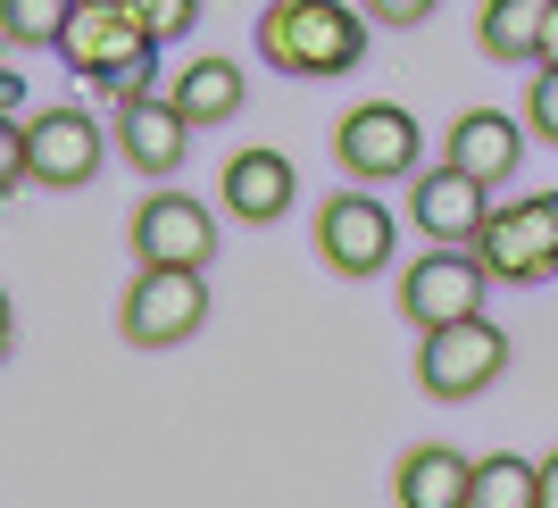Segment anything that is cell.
I'll use <instances>...</instances> for the list:
<instances>
[{"label": "cell", "mask_w": 558, "mask_h": 508, "mask_svg": "<svg viewBox=\"0 0 558 508\" xmlns=\"http://www.w3.org/2000/svg\"><path fill=\"white\" fill-rule=\"evenodd\" d=\"M209 325V283L201 267H142L125 292V342L134 350H175Z\"/></svg>", "instance_id": "6"}, {"label": "cell", "mask_w": 558, "mask_h": 508, "mask_svg": "<svg viewBox=\"0 0 558 508\" xmlns=\"http://www.w3.org/2000/svg\"><path fill=\"white\" fill-rule=\"evenodd\" d=\"M484 258L475 251H442V242H425V258L400 276V309H409V325L417 334H434V325H459V317H484Z\"/></svg>", "instance_id": "8"}, {"label": "cell", "mask_w": 558, "mask_h": 508, "mask_svg": "<svg viewBox=\"0 0 558 508\" xmlns=\"http://www.w3.org/2000/svg\"><path fill=\"white\" fill-rule=\"evenodd\" d=\"M292 201H301V167L283 150H233L226 159V208L242 226H276V217H292Z\"/></svg>", "instance_id": "13"}, {"label": "cell", "mask_w": 558, "mask_h": 508, "mask_svg": "<svg viewBox=\"0 0 558 508\" xmlns=\"http://www.w3.org/2000/svg\"><path fill=\"white\" fill-rule=\"evenodd\" d=\"M509 367V334L492 317H459V325H434L417 350V384L434 400H475L484 384H500Z\"/></svg>", "instance_id": "5"}, {"label": "cell", "mask_w": 558, "mask_h": 508, "mask_svg": "<svg viewBox=\"0 0 558 508\" xmlns=\"http://www.w3.org/2000/svg\"><path fill=\"white\" fill-rule=\"evenodd\" d=\"M258 59L283 75H350L367 59V17L342 0H276L258 17Z\"/></svg>", "instance_id": "2"}, {"label": "cell", "mask_w": 558, "mask_h": 508, "mask_svg": "<svg viewBox=\"0 0 558 508\" xmlns=\"http://www.w3.org/2000/svg\"><path fill=\"white\" fill-rule=\"evenodd\" d=\"M442 159L466 167L475 184H500V176H517V159H525V125H517V117H500V109H466L459 125H450Z\"/></svg>", "instance_id": "14"}, {"label": "cell", "mask_w": 558, "mask_h": 508, "mask_svg": "<svg viewBox=\"0 0 558 508\" xmlns=\"http://www.w3.org/2000/svg\"><path fill=\"white\" fill-rule=\"evenodd\" d=\"M525 125H534L542 142L558 150V68H542L534 75V100H525Z\"/></svg>", "instance_id": "21"}, {"label": "cell", "mask_w": 558, "mask_h": 508, "mask_svg": "<svg viewBox=\"0 0 558 508\" xmlns=\"http://www.w3.org/2000/svg\"><path fill=\"white\" fill-rule=\"evenodd\" d=\"M409 217H417L425 242L466 251V242L484 233V217H492V184H475L466 167L434 159V167H417V176H409Z\"/></svg>", "instance_id": "9"}, {"label": "cell", "mask_w": 558, "mask_h": 508, "mask_svg": "<svg viewBox=\"0 0 558 508\" xmlns=\"http://www.w3.org/2000/svg\"><path fill=\"white\" fill-rule=\"evenodd\" d=\"M542 68H558V9H550V43H542Z\"/></svg>", "instance_id": "24"}, {"label": "cell", "mask_w": 558, "mask_h": 508, "mask_svg": "<svg viewBox=\"0 0 558 508\" xmlns=\"http://www.w3.org/2000/svg\"><path fill=\"white\" fill-rule=\"evenodd\" d=\"M167 93H175V109H184L192 125H226V117L251 100V75L233 68V59H192V68L175 75Z\"/></svg>", "instance_id": "17"}, {"label": "cell", "mask_w": 558, "mask_h": 508, "mask_svg": "<svg viewBox=\"0 0 558 508\" xmlns=\"http://www.w3.org/2000/svg\"><path fill=\"white\" fill-rule=\"evenodd\" d=\"M192 134H201V125L175 109V93H150V100H125V109H117V150H125L142 176H175Z\"/></svg>", "instance_id": "11"}, {"label": "cell", "mask_w": 558, "mask_h": 508, "mask_svg": "<svg viewBox=\"0 0 558 508\" xmlns=\"http://www.w3.org/2000/svg\"><path fill=\"white\" fill-rule=\"evenodd\" d=\"M542 508H558V450L542 459Z\"/></svg>", "instance_id": "23"}, {"label": "cell", "mask_w": 558, "mask_h": 508, "mask_svg": "<svg viewBox=\"0 0 558 508\" xmlns=\"http://www.w3.org/2000/svg\"><path fill=\"white\" fill-rule=\"evenodd\" d=\"M59 59H68L84 84H100L117 109L159 93V43H150V25H142L125 0H75L68 34H59Z\"/></svg>", "instance_id": "1"}, {"label": "cell", "mask_w": 558, "mask_h": 508, "mask_svg": "<svg viewBox=\"0 0 558 508\" xmlns=\"http://www.w3.org/2000/svg\"><path fill=\"white\" fill-rule=\"evenodd\" d=\"M367 17L375 25H425V17H434V0H367Z\"/></svg>", "instance_id": "22"}, {"label": "cell", "mask_w": 558, "mask_h": 508, "mask_svg": "<svg viewBox=\"0 0 558 508\" xmlns=\"http://www.w3.org/2000/svg\"><path fill=\"white\" fill-rule=\"evenodd\" d=\"M550 9H558V0H484L475 34H484V50L500 59V68H525V59L542 68V43H550Z\"/></svg>", "instance_id": "16"}, {"label": "cell", "mask_w": 558, "mask_h": 508, "mask_svg": "<svg viewBox=\"0 0 558 508\" xmlns=\"http://www.w3.org/2000/svg\"><path fill=\"white\" fill-rule=\"evenodd\" d=\"M484 258L492 283H534V276H558V192H525V201L492 208L484 233L466 242Z\"/></svg>", "instance_id": "3"}, {"label": "cell", "mask_w": 558, "mask_h": 508, "mask_svg": "<svg viewBox=\"0 0 558 508\" xmlns=\"http://www.w3.org/2000/svg\"><path fill=\"white\" fill-rule=\"evenodd\" d=\"M392 242H400V217L375 201L367 184L333 192V201L317 208V251H326L333 276H384V267H392Z\"/></svg>", "instance_id": "7"}, {"label": "cell", "mask_w": 558, "mask_h": 508, "mask_svg": "<svg viewBox=\"0 0 558 508\" xmlns=\"http://www.w3.org/2000/svg\"><path fill=\"white\" fill-rule=\"evenodd\" d=\"M475 492V459H459L450 442H417L400 459V508H466Z\"/></svg>", "instance_id": "15"}, {"label": "cell", "mask_w": 558, "mask_h": 508, "mask_svg": "<svg viewBox=\"0 0 558 508\" xmlns=\"http://www.w3.org/2000/svg\"><path fill=\"white\" fill-rule=\"evenodd\" d=\"M134 251L142 267H209L217 258V217L192 192H150L134 208Z\"/></svg>", "instance_id": "10"}, {"label": "cell", "mask_w": 558, "mask_h": 508, "mask_svg": "<svg viewBox=\"0 0 558 508\" xmlns=\"http://www.w3.org/2000/svg\"><path fill=\"white\" fill-rule=\"evenodd\" d=\"M68 17H75V0H0V34L9 43H34V50H59V34H68Z\"/></svg>", "instance_id": "19"}, {"label": "cell", "mask_w": 558, "mask_h": 508, "mask_svg": "<svg viewBox=\"0 0 558 508\" xmlns=\"http://www.w3.org/2000/svg\"><path fill=\"white\" fill-rule=\"evenodd\" d=\"M25 134H34V184L75 192V184H93V176H100V125L84 109H43Z\"/></svg>", "instance_id": "12"}, {"label": "cell", "mask_w": 558, "mask_h": 508, "mask_svg": "<svg viewBox=\"0 0 558 508\" xmlns=\"http://www.w3.org/2000/svg\"><path fill=\"white\" fill-rule=\"evenodd\" d=\"M142 25H150V43H184L192 25H201V0H125Z\"/></svg>", "instance_id": "20"}, {"label": "cell", "mask_w": 558, "mask_h": 508, "mask_svg": "<svg viewBox=\"0 0 558 508\" xmlns=\"http://www.w3.org/2000/svg\"><path fill=\"white\" fill-rule=\"evenodd\" d=\"M466 508H542V459H517V450L475 459V492H466Z\"/></svg>", "instance_id": "18"}, {"label": "cell", "mask_w": 558, "mask_h": 508, "mask_svg": "<svg viewBox=\"0 0 558 508\" xmlns=\"http://www.w3.org/2000/svg\"><path fill=\"white\" fill-rule=\"evenodd\" d=\"M417 117L400 109V100H367V109H350L342 125H333V159H342L350 184H400V176H417Z\"/></svg>", "instance_id": "4"}]
</instances>
